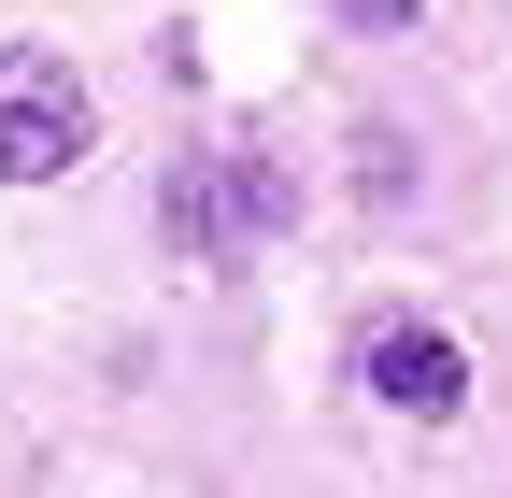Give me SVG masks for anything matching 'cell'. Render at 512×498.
I'll return each instance as SVG.
<instances>
[{"mask_svg": "<svg viewBox=\"0 0 512 498\" xmlns=\"http://www.w3.org/2000/svg\"><path fill=\"white\" fill-rule=\"evenodd\" d=\"M100 143V100L72 57H43V43H0V185H57Z\"/></svg>", "mask_w": 512, "mask_h": 498, "instance_id": "obj_1", "label": "cell"}, {"mask_svg": "<svg viewBox=\"0 0 512 498\" xmlns=\"http://www.w3.org/2000/svg\"><path fill=\"white\" fill-rule=\"evenodd\" d=\"M285 200H299V185L271 171V157H200V171H171V242H185V257H242V242L256 228H285Z\"/></svg>", "mask_w": 512, "mask_h": 498, "instance_id": "obj_2", "label": "cell"}, {"mask_svg": "<svg viewBox=\"0 0 512 498\" xmlns=\"http://www.w3.org/2000/svg\"><path fill=\"white\" fill-rule=\"evenodd\" d=\"M356 385H370L384 413H413V427H441V413H470V356H456V328H370V356H356Z\"/></svg>", "mask_w": 512, "mask_h": 498, "instance_id": "obj_3", "label": "cell"}, {"mask_svg": "<svg viewBox=\"0 0 512 498\" xmlns=\"http://www.w3.org/2000/svg\"><path fill=\"white\" fill-rule=\"evenodd\" d=\"M427 0H342V29H413Z\"/></svg>", "mask_w": 512, "mask_h": 498, "instance_id": "obj_4", "label": "cell"}]
</instances>
